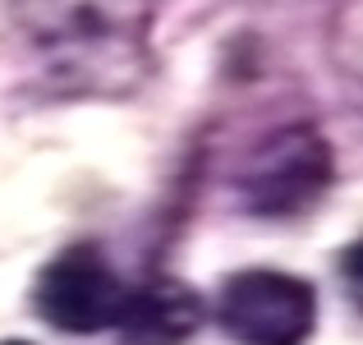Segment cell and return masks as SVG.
<instances>
[{"label":"cell","instance_id":"obj_1","mask_svg":"<svg viewBox=\"0 0 363 345\" xmlns=\"http://www.w3.org/2000/svg\"><path fill=\"white\" fill-rule=\"evenodd\" d=\"M46 79L83 97H120L147 74V0H5Z\"/></svg>","mask_w":363,"mask_h":345},{"label":"cell","instance_id":"obj_2","mask_svg":"<svg viewBox=\"0 0 363 345\" xmlns=\"http://www.w3.org/2000/svg\"><path fill=\"white\" fill-rule=\"evenodd\" d=\"M331 148L313 124H285L257 138L235 170V198L253 217H299L327 194Z\"/></svg>","mask_w":363,"mask_h":345},{"label":"cell","instance_id":"obj_3","mask_svg":"<svg viewBox=\"0 0 363 345\" xmlns=\"http://www.w3.org/2000/svg\"><path fill=\"white\" fill-rule=\"evenodd\" d=\"M216 318L240 345H303L318 327V290L303 276L248 267L221 285Z\"/></svg>","mask_w":363,"mask_h":345},{"label":"cell","instance_id":"obj_4","mask_svg":"<svg viewBox=\"0 0 363 345\" xmlns=\"http://www.w3.org/2000/svg\"><path fill=\"white\" fill-rule=\"evenodd\" d=\"M124 285L97 244H74L37 272L33 309L60 332H101L116 322Z\"/></svg>","mask_w":363,"mask_h":345},{"label":"cell","instance_id":"obj_5","mask_svg":"<svg viewBox=\"0 0 363 345\" xmlns=\"http://www.w3.org/2000/svg\"><path fill=\"white\" fill-rule=\"evenodd\" d=\"M203 322V300L184 281H147L138 290H124L120 313L111 327L124 345H184Z\"/></svg>","mask_w":363,"mask_h":345},{"label":"cell","instance_id":"obj_6","mask_svg":"<svg viewBox=\"0 0 363 345\" xmlns=\"http://www.w3.org/2000/svg\"><path fill=\"white\" fill-rule=\"evenodd\" d=\"M340 276H345V290L350 300L363 309V239H354V244L340 253Z\"/></svg>","mask_w":363,"mask_h":345},{"label":"cell","instance_id":"obj_7","mask_svg":"<svg viewBox=\"0 0 363 345\" xmlns=\"http://www.w3.org/2000/svg\"><path fill=\"white\" fill-rule=\"evenodd\" d=\"M0 345H33V341H0Z\"/></svg>","mask_w":363,"mask_h":345}]
</instances>
